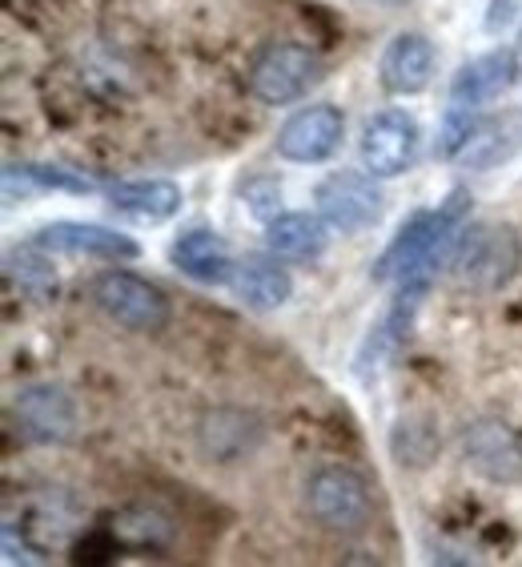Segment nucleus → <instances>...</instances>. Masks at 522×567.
<instances>
[{
  "label": "nucleus",
  "instance_id": "nucleus-1",
  "mask_svg": "<svg viewBox=\"0 0 522 567\" xmlns=\"http://www.w3.org/2000/svg\"><path fill=\"white\" fill-rule=\"evenodd\" d=\"M470 218V194L467 189H450L447 202L438 209H418L398 238L386 246L378 262H374V282H394L398 290H418L426 295L435 274L450 266L455 246L462 238Z\"/></svg>",
  "mask_w": 522,
  "mask_h": 567
},
{
  "label": "nucleus",
  "instance_id": "nucleus-2",
  "mask_svg": "<svg viewBox=\"0 0 522 567\" xmlns=\"http://www.w3.org/2000/svg\"><path fill=\"white\" fill-rule=\"evenodd\" d=\"M522 262V238L511 226H474L462 229V238L455 246V266L458 282L479 290V295H499L502 286L519 274Z\"/></svg>",
  "mask_w": 522,
  "mask_h": 567
},
{
  "label": "nucleus",
  "instance_id": "nucleus-3",
  "mask_svg": "<svg viewBox=\"0 0 522 567\" xmlns=\"http://www.w3.org/2000/svg\"><path fill=\"white\" fill-rule=\"evenodd\" d=\"M305 512L317 527L337 535H354L370 524L374 495L370 483L354 467H317L305 480Z\"/></svg>",
  "mask_w": 522,
  "mask_h": 567
},
{
  "label": "nucleus",
  "instance_id": "nucleus-4",
  "mask_svg": "<svg viewBox=\"0 0 522 567\" xmlns=\"http://www.w3.org/2000/svg\"><path fill=\"white\" fill-rule=\"evenodd\" d=\"M93 298H97L109 322L133 330V334H157V330L169 327V315H174L161 286L145 282L142 274L129 270L101 274L97 286H93Z\"/></svg>",
  "mask_w": 522,
  "mask_h": 567
},
{
  "label": "nucleus",
  "instance_id": "nucleus-5",
  "mask_svg": "<svg viewBox=\"0 0 522 567\" xmlns=\"http://www.w3.org/2000/svg\"><path fill=\"white\" fill-rule=\"evenodd\" d=\"M322 81V56L305 44H270L250 69V93L261 105H294Z\"/></svg>",
  "mask_w": 522,
  "mask_h": 567
},
{
  "label": "nucleus",
  "instance_id": "nucleus-6",
  "mask_svg": "<svg viewBox=\"0 0 522 567\" xmlns=\"http://www.w3.org/2000/svg\"><path fill=\"white\" fill-rule=\"evenodd\" d=\"M314 197H317V214L337 234H366L386 214V197H382L374 174H358V169H337V174L322 177V186H317Z\"/></svg>",
  "mask_w": 522,
  "mask_h": 567
},
{
  "label": "nucleus",
  "instance_id": "nucleus-7",
  "mask_svg": "<svg viewBox=\"0 0 522 567\" xmlns=\"http://www.w3.org/2000/svg\"><path fill=\"white\" fill-rule=\"evenodd\" d=\"M462 458L487 483L499 487L522 483V435L502 419H474L462 426Z\"/></svg>",
  "mask_w": 522,
  "mask_h": 567
},
{
  "label": "nucleus",
  "instance_id": "nucleus-8",
  "mask_svg": "<svg viewBox=\"0 0 522 567\" xmlns=\"http://www.w3.org/2000/svg\"><path fill=\"white\" fill-rule=\"evenodd\" d=\"M12 415L21 423V431L33 443H44V447H61L76 435L81 426V411H76V399L65 391V386H53V382H36V386H24L12 403Z\"/></svg>",
  "mask_w": 522,
  "mask_h": 567
},
{
  "label": "nucleus",
  "instance_id": "nucleus-9",
  "mask_svg": "<svg viewBox=\"0 0 522 567\" xmlns=\"http://www.w3.org/2000/svg\"><path fill=\"white\" fill-rule=\"evenodd\" d=\"M418 145H422V133H418V121L410 113H374L362 130V162L374 177H398L414 165Z\"/></svg>",
  "mask_w": 522,
  "mask_h": 567
},
{
  "label": "nucleus",
  "instance_id": "nucleus-10",
  "mask_svg": "<svg viewBox=\"0 0 522 567\" xmlns=\"http://www.w3.org/2000/svg\"><path fill=\"white\" fill-rule=\"evenodd\" d=\"M346 137V117L337 105H310L297 110L294 117L278 130V157L294 165H317L330 162Z\"/></svg>",
  "mask_w": 522,
  "mask_h": 567
},
{
  "label": "nucleus",
  "instance_id": "nucleus-11",
  "mask_svg": "<svg viewBox=\"0 0 522 567\" xmlns=\"http://www.w3.org/2000/svg\"><path fill=\"white\" fill-rule=\"evenodd\" d=\"M33 250L41 254H73V258H101V262H133L142 246L129 234H113L88 221H53L33 234Z\"/></svg>",
  "mask_w": 522,
  "mask_h": 567
},
{
  "label": "nucleus",
  "instance_id": "nucleus-12",
  "mask_svg": "<svg viewBox=\"0 0 522 567\" xmlns=\"http://www.w3.org/2000/svg\"><path fill=\"white\" fill-rule=\"evenodd\" d=\"M522 76V61L514 49H490L458 69L450 81V105L458 110H482L490 101L507 97Z\"/></svg>",
  "mask_w": 522,
  "mask_h": 567
},
{
  "label": "nucleus",
  "instance_id": "nucleus-13",
  "mask_svg": "<svg viewBox=\"0 0 522 567\" xmlns=\"http://www.w3.org/2000/svg\"><path fill=\"white\" fill-rule=\"evenodd\" d=\"M435 65H438L435 44L426 41L422 33H398L386 44V53L378 61L382 89L390 97H418L435 81Z\"/></svg>",
  "mask_w": 522,
  "mask_h": 567
},
{
  "label": "nucleus",
  "instance_id": "nucleus-14",
  "mask_svg": "<svg viewBox=\"0 0 522 567\" xmlns=\"http://www.w3.org/2000/svg\"><path fill=\"white\" fill-rule=\"evenodd\" d=\"M109 209L133 226H161L181 209V186L169 177H142L109 189Z\"/></svg>",
  "mask_w": 522,
  "mask_h": 567
},
{
  "label": "nucleus",
  "instance_id": "nucleus-15",
  "mask_svg": "<svg viewBox=\"0 0 522 567\" xmlns=\"http://www.w3.org/2000/svg\"><path fill=\"white\" fill-rule=\"evenodd\" d=\"M201 451H206L213 463H238V458H250L261 447V423L246 411H209L201 419Z\"/></svg>",
  "mask_w": 522,
  "mask_h": 567
},
{
  "label": "nucleus",
  "instance_id": "nucleus-16",
  "mask_svg": "<svg viewBox=\"0 0 522 567\" xmlns=\"http://www.w3.org/2000/svg\"><path fill=\"white\" fill-rule=\"evenodd\" d=\"M174 266L186 278L201 286H221V282H233V258H229L226 241L218 234H209V229H189L181 238L174 241V250H169Z\"/></svg>",
  "mask_w": 522,
  "mask_h": 567
},
{
  "label": "nucleus",
  "instance_id": "nucleus-17",
  "mask_svg": "<svg viewBox=\"0 0 522 567\" xmlns=\"http://www.w3.org/2000/svg\"><path fill=\"white\" fill-rule=\"evenodd\" d=\"M330 241V221L322 214H278L273 221H265V246L278 258L290 262H310L326 250Z\"/></svg>",
  "mask_w": 522,
  "mask_h": 567
},
{
  "label": "nucleus",
  "instance_id": "nucleus-18",
  "mask_svg": "<svg viewBox=\"0 0 522 567\" xmlns=\"http://www.w3.org/2000/svg\"><path fill=\"white\" fill-rule=\"evenodd\" d=\"M233 295H238L241 306H250L258 315H270V310H282L290 298H294V278L273 262H241L233 270Z\"/></svg>",
  "mask_w": 522,
  "mask_h": 567
},
{
  "label": "nucleus",
  "instance_id": "nucleus-19",
  "mask_svg": "<svg viewBox=\"0 0 522 567\" xmlns=\"http://www.w3.org/2000/svg\"><path fill=\"white\" fill-rule=\"evenodd\" d=\"M49 189L93 194V182L73 174V169H61V165H9V169H4V197H9V202L29 197V194H49Z\"/></svg>",
  "mask_w": 522,
  "mask_h": 567
},
{
  "label": "nucleus",
  "instance_id": "nucleus-20",
  "mask_svg": "<svg viewBox=\"0 0 522 567\" xmlns=\"http://www.w3.org/2000/svg\"><path fill=\"white\" fill-rule=\"evenodd\" d=\"M514 153V137L511 133H502L499 121H479L474 125V133H470L467 150L458 153L467 165H479V169H487V165L502 162V157H511Z\"/></svg>",
  "mask_w": 522,
  "mask_h": 567
},
{
  "label": "nucleus",
  "instance_id": "nucleus-21",
  "mask_svg": "<svg viewBox=\"0 0 522 567\" xmlns=\"http://www.w3.org/2000/svg\"><path fill=\"white\" fill-rule=\"evenodd\" d=\"M394 455L403 467H426L438 455V435L426 423H398L394 431Z\"/></svg>",
  "mask_w": 522,
  "mask_h": 567
},
{
  "label": "nucleus",
  "instance_id": "nucleus-22",
  "mask_svg": "<svg viewBox=\"0 0 522 567\" xmlns=\"http://www.w3.org/2000/svg\"><path fill=\"white\" fill-rule=\"evenodd\" d=\"M241 202L250 206L253 218L273 221L278 214H282V186H278L273 177H253V182L241 186Z\"/></svg>",
  "mask_w": 522,
  "mask_h": 567
},
{
  "label": "nucleus",
  "instance_id": "nucleus-23",
  "mask_svg": "<svg viewBox=\"0 0 522 567\" xmlns=\"http://www.w3.org/2000/svg\"><path fill=\"white\" fill-rule=\"evenodd\" d=\"M514 17V0H490V12H487V29L490 33H499V29H507Z\"/></svg>",
  "mask_w": 522,
  "mask_h": 567
},
{
  "label": "nucleus",
  "instance_id": "nucleus-24",
  "mask_svg": "<svg viewBox=\"0 0 522 567\" xmlns=\"http://www.w3.org/2000/svg\"><path fill=\"white\" fill-rule=\"evenodd\" d=\"M366 4H398V0H366Z\"/></svg>",
  "mask_w": 522,
  "mask_h": 567
},
{
  "label": "nucleus",
  "instance_id": "nucleus-25",
  "mask_svg": "<svg viewBox=\"0 0 522 567\" xmlns=\"http://www.w3.org/2000/svg\"><path fill=\"white\" fill-rule=\"evenodd\" d=\"M519 49H522V29H519Z\"/></svg>",
  "mask_w": 522,
  "mask_h": 567
}]
</instances>
